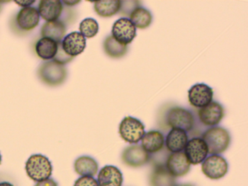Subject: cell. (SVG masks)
I'll list each match as a JSON object with an SVG mask.
<instances>
[{"mask_svg":"<svg viewBox=\"0 0 248 186\" xmlns=\"http://www.w3.org/2000/svg\"><path fill=\"white\" fill-rule=\"evenodd\" d=\"M202 138L205 142L210 155L223 154L229 148L232 140L229 131L219 126L206 129L202 135Z\"/></svg>","mask_w":248,"mask_h":186,"instance_id":"6da1fadb","label":"cell"},{"mask_svg":"<svg viewBox=\"0 0 248 186\" xmlns=\"http://www.w3.org/2000/svg\"><path fill=\"white\" fill-rule=\"evenodd\" d=\"M26 171L34 181L40 182L49 179L53 171L51 162L41 154L32 155L26 163Z\"/></svg>","mask_w":248,"mask_h":186,"instance_id":"7a4b0ae2","label":"cell"},{"mask_svg":"<svg viewBox=\"0 0 248 186\" xmlns=\"http://www.w3.org/2000/svg\"><path fill=\"white\" fill-rule=\"evenodd\" d=\"M167 123L172 129H179L191 132L195 128L196 119L194 113L187 108L173 107L167 113Z\"/></svg>","mask_w":248,"mask_h":186,"instance_id":"3957f363","label":"cell"},{"mask_svg":"<svg viewBox=\"0 0 248 186\" xmlns=\"http://www.w3.org/2000/svg\"><path fill=\"white\" fill-rule=\"evenodd\" d=\"M145 133L144 124L133 116H125L119 126L120 137L128 143L137 144L141 140Z\"/></svg>","mask_w":248,"mask_h":186,"instance_id":"277c9868","label":"cell"},{"mask_svg":"<svg viewBox=\"0 0 248 186\" xmlns=\"http://www.w3.org/2000/svg\"><path fill=\"white\" fill-rule=\"evenodd\" d=\"M40 80L50 86H58L64 82L67 71L64 65L54 61L44 62L38 70Z\"/></svg>","mask_w":248,"mask_h":186,"instance_id":"5b68a950","label":"cell"},{"mask_svg":"<svg viewBox=\"0 0 248 186\" xmlns=\"http://www.w3.org/2000/svg\"><path fill=\"white\" fill-rule=\"evenodd\" d=\"M229 171V164L224 157L213 154L207 156L202 164L203 174L211 179L219 180L226 176Z\"/></svg>","mask_w":248,"mask_h":186,"instance_id":"8992f818","label":"cell"},{"mask_svg":"<svg viewBox=\"0 0 248 186\" xmlns=\"http://www.w3.org/2000/svg\"><path fill=\"white\" fill-rule=\"evenodd\" d=\"M111 36L123 45H130L136 36V28L127 17H121L114 22Z\"/></svg>","mask_w":248,"mask_h":186,"instance_id":"52a82bcc","label":"cell"},{"mask_svg":"<svg viewBox=\"0 0 248 186\" xmlns=\"http://www.w3.org/2000/svg\"><path fill=\"white\" fill-rule=\"evenodd\" d=\"M197 115L202 124L212 127L218 124L224 117V108L218 102L212 101L204 107L199 108Z\"/></svg>","mask_w":248,"mask_h":186,"instance_id":"ba28073f","label":"cell"},{"mask_svg":"<svg viewBox=\"0 0 248 186\" xmlns=\"http://www.w3.org/2000/svg\"><path fill=\"white\" fill-rule=\"evenodd\" d=\"M121 157L125 165L137 168L149 163L151 155L143 150L141 145L134 144L126 147L122 153Z\"/></svg>","mask_w":248,"mask_h":186,"instance_id":"9c48e42d","label":"cell"},{"mask_svg":"<svg viewBox=\"0 0 248 186\" xmlns=\"http://www.w3.org/2000/svg\"><path fill=\"white\" fill-rule=\"evenodd\" d=\"M184 154L186 155L190 164L197 165L204 161L208 155V148L202 138L194 137L188 140L184 148Z\"/></svg>","mask_w":248,"mask_h":186,"instance_id":"30bf717a","label":"cell"},{"mask_svg":"<svg viewBox=\"0 0 248 186\" xmlns=\"http://www.w3.org/2000/svg\"><path fill=\"white\" fill-rule=\"evenodd\" d=\"M214 91L207 84L200 83L193 85L188 92V99L193 107H204L213 101Z\"/></svg>","mask_w":248,"mask_h":186,"instance_id":"8fae6325","label":"cell"},{"mask_svg":"<svg viewBox=\"0 0 248 186\" xmlns=\"http://www.w3.org/2000/svg\"><path fill=\"white\" fill-rule=\"evenodd\" d=\"M169 172L175 177H183L188 174L191 164L184 152L170 153L165 164Z\"/></svg>","mask_w":248,"mask_h":186,"instance_id":"7c38bea8","label":"cell"},{"mask_svg":"<svg viewBox=\"0 0 248 186\" xmlns=\"http://www.w3.org/2000/svg\"><path fill=\"white\" fill-rule=\"evenodd\" d=\"M62 46L66 55L75 58L85 50L86 39L79 32H72L63 38Z\"/></svg>","mask_w":248,"mask_h":186,"instance_id":"4fadbf2b","label":"cell"},{"mask_svg":"<svg viewBox=\"0 0 248 186\" xmlns=\"http://www.w3.org/2000/svg\"><path fill=\"white\" fill-rule=\"evenodd\" d=\"M40 18L38 10L35 7H23L17 14V26L21 30L30 31L38 26Z\"/></svg>","mask_w":248,"mask_h":186,"instance_id":"5bb4252c","label":"cell"},{"mask_svg":"<svg viewBox=\"0 0 248 186\" xmlns=\"http://www.w3.org/2000/svg\"><path fill=\"white\" fill-rule=\"evenodd\" d=\"M63 10V3L59 0H42L38 5V13L44 20L54 21L59 20Z\"/></svg>","mask_w":248,"mask_h":186,"instance_id":"9a60e30c","label":"cell"},{"mask_svg":"<svg viewBox=\"0 0 248 186\" xmlns=\"http://www.w3.org/2000/svg\"><path fill=\"white\" fill-rule=\"evenodd\" d=\"M97 181L99 186H122L123 173L117 167L107 165L100 170Z\"/></svg>","mask_w":248,"mask_h":186,"instance_id":"2e32d148","label":"cell"},{"mask_svg":"<svg viewBox=\"0 0 248 186\" xmlns=\"http://www.w3.org/2000/svg\"><path fill=\"white\" fill-rule=\"evenodd\" d=\"M188 140L186 132L182 129H172L165 139V147L169 152H181L185 148Z\"/></svg>","mask_w":248,"mask_h":186,"instance_id":"e0dca14e","label":"cell"},{"mask_svg":"<svg viewBox=\"0 0 248 186\" xmlns=\"http://www.w3.org/2000/svg\"><path fill=\"white\" fill-rule=\"evenodd\" d=\"M149 186H175L176 177L172 176L165 165H155L149 175Z\"/></svg>","mask_w":248,"mask_h":186,"instance_id":"ac0fdd59","label":"cell"},{"mask_svg":"<svg viewBox=\"0 0 248 186\" xmlns=\"http://www.w3.org/2000/svg\"><path fill=\"white\" fill-rule=\"evenodd\" d=\"M140 141L142 148L150 155L159 152L165 147L163 134L157 130H151L146 132Z\"/></svg>","mask_w":248,"mask_h":186,"instance_id":"d6986e66","label":"cell"},{"mask_svg":"<svg viewBox=\"0 0 248 186\" xmlns=\"http://www.w3.org/2000/svg\"><path fill=\"white\" fill-rule=\"evenodd\" d=\"M66 32L65 23L62 20H57L44 23L41 29V36L56 42H61L65 37Z\"/></svg>","mask_w":248,"mask_h":186,"instance_id":"ffe728a7","label":"cell"},{"mask_svg":"<svg viewBox=\"0 0 248 186\" xmlns=\"http://www.w3.org/2000/svg\"><path fill=\"white\" fill-rule=\"evenodd\" d=\"M75 171L79 175L93 177L98 171V162L88 155H82L77 158L75 162Z\"/></svg>","mask_w":248,"mask_h":186,"instance_id":"44dd1931","label":"cell"},{"mask_svg":"<svg viewBox=\"0 0 248 186\" xmlns=\"http://www.w3.org/2000/svg\"><path fill=\"white\" fill-rule=\"evenodd\" d=\"M58 44L59 42H55L48 38L42 37L36 44V53L44 61L53 59L57 52Z\"/></svg>","mask_w":248,"mask_h":186,"instance_id":"7402d4cb","label":"cell"},{"mask_svg":"<svg viewBox=\"0 0 248 186\" xmlns=\"http://www.w3.org/2000/svg\"><path fill=\"white\" fill-rule=\"evenodd\" d=\"M129 17L136 29H145L150 26L153 19L151 12L142 6H139L134 9Z\"/></svg>","mask_w":248,"mask_h":186,"instance_id":"603a6c76","label":"cell"},{"mask_svg":"<svg viewBox=\"0 0 248 186\" xmlns=\"http://www.w3.org/2000/svg\"><path fill=\"white\" fill-rule=\"evenodd\" d=\"M121 1L120 0H107L94 2L95 13L102 17H110L120 13Z\"/></svg>","mask_w":248,"mask_h":186,"instance_id":"cb8c5ba5","label":"cell"},{"mask_svg":"<svg viewBox=\"0 0 248 186\" xmlns=\"http://www.w3.org/2000/svg\"><path fill=\"white\" fill-rule=\"evenodd\" d=\"M104 49L105 53L114 59L123 58L128 51V46L119 43L111 35L107 36L104 42Z\"/></svg>","mask_w":248,"mask_h":186,"instance_id":"d4e9b609","label":"cell"},{"mask_svg":"<svg viewBox=\"0 0 248 186\" xmlns=\"http://www.w3.org/2000/svg\"><path fill=\"white\" fill-rule=\"evenodd\" d=\"M99 31L98 22L92 17L84 19L79 25V33L85 38H93L96 36Z\"/></svg>","mask_w":248,"mask_h":186,"instance_id":"484cf974","label":"cell"},{"mask_svg":"<svg viewBox=\"0 0 248 186\" xmlns=\"http://www.w3.org/2000/svg\"><path fill=\"white\" fill-rule=\"evenodd\" d=\"M73 58L72 57L66 55V52L63 51V48H62V42H59V44H58L57 52H56V55H55L54 58H53V61L55 62H58V63L64 65L65 64L72 61Z\"/></svg>","mask_w":248,"mask_h":186,"instance_id":"4316f807","label":"cell"},{"mask_svg":"<svg viewBox=\"0 0 248 186\" xmlns=\"http://www.w3.org/2000/svg\"><path fill=\"white\" fill-rule=\"evenodd\" d=\"M139 1H121V7H120V13L125 16H130V13L133 11L134 9L139 7L140 4Z\"/></svg>","mask_w":248,"mask_h":186,"instance_id":"83f0119b","label":"cell"},{"mask_svg":"<svg viewBox=\"0 0 248 186\" xmlns=\"http://www.w3.org/2000/svg\"><path fill=\"white\" fill-rule=\"evenodd\" d=\"M74 186H99L98 181L94 178L93 177H88V176H83L79 177L76 182H75Z\"/></svg>","mask_w":248,"mask_h":186,"instance_id":"f1b7e54d","label":"cell"},{"mask_svg":"<svg viewBox=\"0 0 248 186\" xmlns=\"http://www.w3.org/2000/svg\"><path fill=\"white\" fill-rule=\"evenodd\" d=\"M35 186H58V184L53 179H47L43 181L38 182Z\"/></svg>","mask_w":248,"mask_h":186,"instance_id":"f546056e","label":"cell"},{"mask_svg":"<svg viewBox=\"0 0 248 186\" xmlns=\"http://www.w3.org/2000/svg\"><path fill=\"white\" fill-rule=\"evenodd\" d=\"M15 2L18 4V5L21 6V7H31V4H34L35 1H33V0H23V1H16Z\"/></svg>","mask_w":248,"mask_h":186,"instance_id":"4dcf8cb0","label":"cell"},{"mask_svg":"<svg viewBox=\"0 0 248 186\" xmlns=\"http://www.w3.org/2000/svg\"><path fill=\"white\" fill-rule=\"evenodd\" d=\"M80 2V1H77V0H68V1H63L62 3L67 6H75Z\"/></svg>","mask_w":248,"mask_h":186,"instance_id":"1f68e13d","label":"cell"},{"mask_svg":"<svg viewBox=\"0 0 248 186\" xmlns=\"http://www.w3.org/2000/svg\"><path fill=\"white\" fill-rule=\"evenodd\" d=\"M0 186H14L11 183H8V182H3V183H0Z\"/></svg>","mask_w":248,"mask_h":186,"instance_id":"d6a6232c","label":"cell"},{"mask_svg":"<svg viewBox=\"0 0 248 186\" xmlns=\"http://www.w3.org/2000/svg\"><path fill=\"white\" fill-rule=\"evenodd\" d=\"M175 186H196L190 183H184V184H176Z\"/></svg>","mask_w":248,"mask_h":186,"instance_id":"836d02e7","label":"cell"},{"mask_svg":"<svg viewBox=\"0 0 248 186\" xmlns=\"http://www.w3.org/2000/svg\"><path fill=\"white\" fill-rule=\"evenodd\" d=\"M2 163V155H1V154H0V164Z\"/></svg>","mask_w":248,"mask_h":186,"instance_id":"e575fe53","label":"cell"},{"mask_svg":"<svg viewBox=\"0 0 248 186\" xmlns=\"http://www.w3.org/2000/svg\"><path fill=\"white\" fill-rule=\"evenodd\" d=\"M0 8H1V4H0Z\"/></svg>","mask_w":248,"mask_h":186,"instance_id":"d590c367","label":"cell"}]
</instances>
